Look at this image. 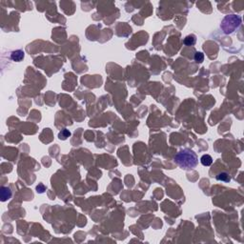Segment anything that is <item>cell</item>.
<instances>
[{
    "mask_svg": "<svg viewBox=\"0 0 244 244\" xmlns=\"http://www.w3.org/2000/svg\"><path fill=\"white\" fill-rule=\"evenodd\" d=\"M195 60L197 62V63H201L204 60V55H203L201 52H196L195 54Z\"/></svg>",
    "mask_w": 244,
    "mask_h": 244,
    "instance_id": "9",
    "label": "cell"
},
{
    "mask_svg": "<svg viewBox=\"0 0 244 244\" xmlns=\"http://www.w3.org/2000/svg\"><path fill=\"white\" fill-rule=\"evenodd\" d=\"M196 39L195 36H188L184 38L183 42L186 46H194L196 44Z\"/></svg>",
    "mask_w": 244,
    "mask_h": 244,
    "instance_id": "7",
    "label": "cell"
},
{
    "mask_svg": "<svg viewBox=\"0 0 244 244\" xmlns=\"http://www.w3.org/2000/svg\"><path fill=\"white\" fill-rule=\"evenodd\" d=\"M217 179L218 181H222V182H230L231 181V177L227 173H220L217 176Z\"/></svg>",
    "mask_w": 244,
    "mask_h": 244,
    "instance_id": "6",
    "label": "cell"
},
{
    "mask_svg": "<svg viewBox=\"0 0 244 244\" xmlns=\"http://www.w3.org/2000/svg\"><path fill=\"white\" fill-rule=\"evenodd\" d=\"M175 160L179 167L185 170L193 169L199 163L196 155L190 150H183L177 153L175 156Z\"/></svg>",
    "mask_w": 244,
    "mask_h": 244,
    "instance_id": "1",
    "label": "cell"
},
{
    "mask_svg": "<svg viewBox=\"0 0 244 244\" xmlns=\"http://www.w3.org/2000/svg\"><path fill=\"white\" fill-rule=\"evenodd\" d=\"M11 60L19 62L21 61L23 58H24V52L21 50H17V51H14L11 55Z\"/></svg>",
    "mask_w": 244,
    "mask_h": 244,
    "instance_id": "4",
    "label": "cell"
},
{
    "mask_svg": "<svg viewBox=\"0 0 244 244\" xmlns=\"http://www.w3.org/2000/svg\"><path fill=\"white\" fill-rule=\"evenodd\" d=\"M241 24V18L239 15L230 14L224 17L221 23V29L226 34L232 33L235 32Z\"/></svg>",
    "mask_w": 244,
    "mask_h": 244,
    "instance_id": "2",
    "label": "cell"
},
{
    "mask_svg": "<svg viewBox=\"0 0 244 244\" xmlns=\"http://www.w3.org/2000/svg\"><path fill=\"white\" fill-rule=\"evenodd\" d=\"M200 162L203 166H210L213 163V158L209 155H203L200 158Z\"/></svg>",
    "mask_w": 244,
    "mask_h": 244,
    "instance_id": "5",
    "label": "cell"
},
{
    "mask_svg": "<svg viewBox=\"0 0 244 244\" xmlns=\"http://www.w3.org/2000/svg\"><path fill=\"white\" fill-rule=\"evenodd\" d=\"M0 196H1V200L4 202L11 199V191L8 187H2L1 191H0Z\"/></svg>",
    "mask_w": 244,
    "mask_h": 244,
    "instance_id": "3",
    "label": "cell"
},
{
    "mask_svg": "<svg viewBox=\"0 0 244 244\" xmlns=\"http://www.w3.org/2000/svg\"><path fill=\"white\" fill-rule=\"evenodd\" d=\"M45 190H46V187L43 184H39L36 187V191L38 192V193H44Z\"/></svg>",
    "mask_w": 244,
    "mask_h": 244,
    "instance_id": "10",
    "label": "cell"
},
{
    "mask_svg": "<svg viewBox=\"0 0 244 244\" xmlns=\"http://www.w3.org/2000/svg\"><path fill=\"white\" fill-rule=\"evenodd\" d=\"M70 136H71V132H70L69 130L67 129H63L60 133H59V138L60 139H63V140H65V139H67Z\"/></svg>",
    "mask_w": 244,
    "mask_h": 244,
    "instance_id": "8",
    "label": "cell"
}]
</instances>
